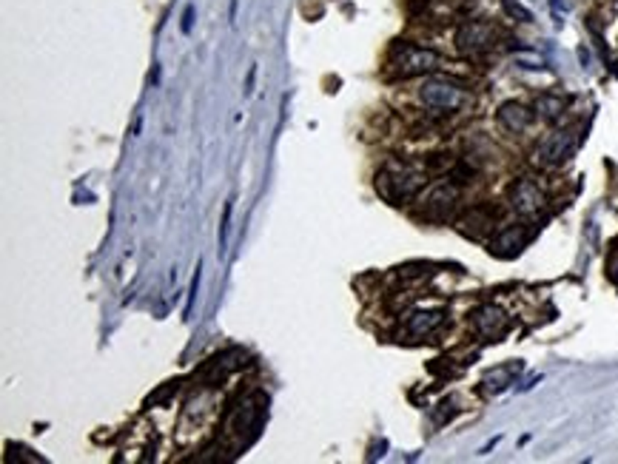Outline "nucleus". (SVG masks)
I'll return each mask as SVG.
<instances>
[{
  "instance_id": "1",
  "label": "nucleus",
  "mask_w": 618,
  "mask_h": 464,
  "mask_svg": "<svg viewBox=\"0 0 618 464\" xmlns=\"http://www.w3.org/2000/svg\"><path fill=\"white\" fill-rule=\"evenodd\" d=\"M428 183V177L410 166H402V163H388L379 174H376V191L393 202V205H402L407 200H414L422 185Z\"/></svg>"
},
{
  "instance_id": "2",
  "label": "nucleus",
  "mask_w": 618,
  "mask_h": 464,
  "mask_svg": "<svg viewBox=\"0 0 618 464\" xmlns=\"http://www.w3.org/2000/svg\"><path fill=\"white\" fill-rule=\"evenodd\" d=\"M439 66V54L422 46H410V43H399L390 54V68L399 77H416V74H428Z\"/></svg>"
},
{
  "instance_id": "3",
  "label": "nucleus",
  "mask_w": 618,
  "mask_h": 464,
  "mask_svg": "<svg viewBox=\"0 0 618 464\" xmlns=\"http://www.w3.org/2000/svg\"><path fill=\"white\" fill-rule=\"evenodd\" d=\"M419 97L425 106H431L436 111H456L464 106L467 92L459 83L447 80V77H431V80H425V86L419 89Z\"/></svg>"
},
{
  "instance_id": "4",
  "label": "nucleus",
  "mask_w": 618,
  "mask_h": 464,
  "mask_svg": "<svg viewBox=\"0 0 618 464\" xmlns=\"http://www.w3.org/2000/svg\"><path fill=\"white\" fill-rule=\"evenodd\" d=\"M507 202H510V208H513L519 216H536V214H541V208H544V191L538 188L536 180L519 177V180L510 185V191H507Z\"/></svg>"
},
{
  "instance_id": "5",
  "label": "nucleus",
  "mask_w": 618,
  "mask_h": 464,
  "mask_svg": "<svg viewBox=\"0 0 618 464\" xmlns=\"http://www.w3.org/2000/svg\"><path fill=\"white\" fill-rule=\"evenodd\" d=\"M573 151H576V131L564 128V131H553L550 137L538 145L536 160L541 166H562L564 160H570Z\"/></svg>"
},
{
  "instance_id": "6",
  "label": "nucleus",
  "mask_w": 618,
  "mask_h": 464,
  "mask_svg": "<svg viewBox=\"0 0 618 464\" xmlns=\"http://www.w3.org/2000/svg\"><path fill=\"white\" fill-rule=\"evenodd\" d=\"M493 40H496V29L482 20H470L456 32V46L464 54H482L493 46Z\"/></svg>"
},
{
  "instance_id": "7",
  "label": "nucleus",
  "mask_w": 618,
  "mask_h": 464,
  "mask_svg": "<svg viewBox=\"0 0 618 464\" xmlns=\"http://www.w3.org/2000/svg\"><path fill=\"white\" fill-rule=\"evenodd\" d=\"M459 197H462V191H459L456 183H442V185L431 188V194L425 197V208H422V214H425L428 219L442 222V219H447V216L456 211Z\"/></svg>"
},
{
  "instance_id": "8",
  "label": "nucleus",
  "mask_w": 618,
  "mask_h": 464,
  "mask_svg": "<svg viewBox=\"0 0 618 464\" xmlns=\"http://www.w3.org/2000/svg\"><path fill=\"white\" fill-rule=\"evenodd\" d=\"M507 325H510L507 314L493 302H488V305L473 311V328H476L478 336H485V339H499L507 331Z\"/></svg>"
},
{
  "instance_id": "9",
  "label": "nucleus",
  "mask_w": 618,
  "mask_h": 464,
  "mask_svg": "<svg viewBox=\"0 0 618 464\" xmlns=\"http://www.w3.org/2000/svg\"><path fill=\"white\" fill-rule=\"evenodd\" d=\"M496 228V211L493 208H470L462 219H459V231L470 240H482L485 234Z\"/></svg>"
},
{
  "instance_id": "10",
  "label": "nucleus",
  "mask_w": 618,
  "mask_h": 464,
  "mask_svg": "<svg viewBox=\"0 0 618 464\" xmlns=\"http://www.w3.org/2000/svg\"><path fill=\"white\" fill-rule=\"evenodd\" d=\"M496 117H499V126L502 128H507L510 134H521L524 128H530V123H533V111L524 106V103H516V100H507V103H502L499 106V111H496Z\"/></svg>"
},
{
  "instance_id": "11",
  "label": "nucleus",
  "mask_w": 618,
  "mask_h": 464,
  "mask_svg": "<svg viewBox=\"0 0 618 464\" xmlns=\"http://www.w3.org/2000/svg\"><path fill=\"white\" fill-rule=\"evenodd\" d=\"M527 237H530V231H527L524 225H507V228L499 231V237L490 243V254H496V257H513V254H519V251L524 248Z\"/></svg>"
},
{
  "instance_id": "12",
  "label": "nucleus",
  "mask_w": 618,
  "mask_h": 464,
  "mask_svg": "<svg viewBox=\"0 0 618 464\" xmlns=\"http://www.w3.org/2000/svg\"><path fill=\"white\" fill-rule=\"evenodd\" d=\"M445 325V311H416L407 317L410 336H431Z\"/></svg>"
},
{
  "instance_id": "13",
  "label": "nucleus",
  "mask_w": 618,
  "mask_h": 464,
  "mask_svg": "<svg viewBox=\"0 0 618 464\" xmlns=\"http://www.w3.org/2000/svg\"><path fill=\"white\" fill-rule=\"evenodd\" d=\"M536 109H538V114H541L547 123H556V120L564 114L567 100L559 97V94H541V97L536 100Z\"/></svg>"
},
{
  "instance_id": "14",
  "label": "nucleus",
  "mask_w": 618,
  "mask_h": 464,
  "mask_svg": "<svg viewBox=\"0 0 618 464\" xmlns=\"http://www.w3.org/2000/svg\"><path fill=\"white\" fill-rule=\"evenodd\" d=\"M519 367H521V365H510V367H499V370H490V373L485 376V388H488L490 393H499V391H505L507 384L513 381V376L519 373Z\"/></svg>"
},
{
  "instance_id": "15",
  "label": "nucleus",
  "mask_w": 618,
  "mask_h": 464,
  "mask_svg": "<svg viewBox=\"0 0 618 464\" xmlns=\"http://www.w3.org/2000/svg\"><path fill=\"white\" fill-rule=\"evenodd\" d=\"M505 9L513 15V18H519V20H524V23H530L533 20V12L530 9H524L519 0H505Z\"/></svg>"
},
{
  "instance_id": "16",
  "label": "nucleus",
  "mask_w": 618,
  "mask_h": 464,
  "mask_svg": "<svg viewBox=\"0 0 618 464\" xmlns=\"http://www.w3.org/2000/svg\"><path fill=\"white\" fill-rule=\"evenodd\" d=\"M234 200L225 202V214H223V225H220V251H225V243H228V222H231V205Z\"/></svg>"
},
{
  "instance_id": "17",
  "label": "nucleus",
  "mask_w": 618,
  "mask_h": 464,
  "mask_svg": "<svg viewBox=\"0 0 618 464\" xmlns=\"http://www.w3.org/2000/svg\"><path fill=\"white\" fill-rule=\"evenodd\" d=\"M197 288H199V265H197V274H194V282H191V293H188V305H185V314L191 311V305H194V296H197Z\"/></svg>"
},
{
  "instance_id": "18",
  "label": "nucleus",
  "mask_w": 618,
  "mask_h": 464,
  "mask_svg": "<svg viewBox=\"0 0 618 464\" xmlns=\"http://www.w3.org/2000/svg\"><path fill=\"white\" fill-rule=\"evenodd\" d=\"M191 20H194V6H188L185 15H183V32H185V35L191 32Z\"/></svg>"
}]
</instances>
